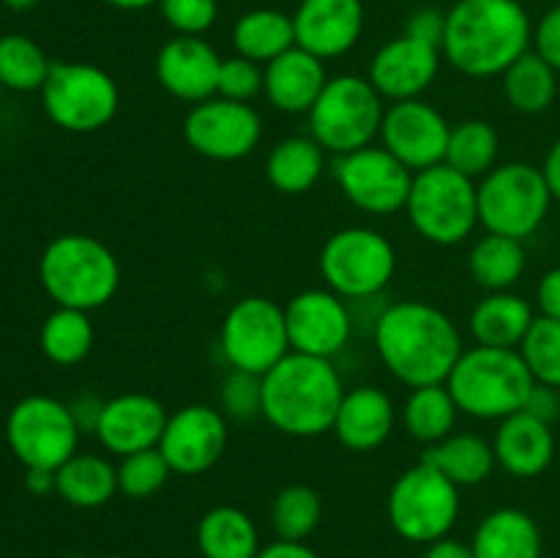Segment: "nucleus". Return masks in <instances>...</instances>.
Masks as SVG:
<instances>
[{
	"mask_svg": "<svg viewBox=\"0 0 560 558\" xmlns=\"http://www.w3.org/2000/svg\"><path fill=\"white\" fill-rule=\"evenodd\" d=\"M457 416L459 408L446 383L413 388L402 405L405 430L427 446L452 435L454 427H457Z\"/></svg>",
	"mask_w": 560,
	"mask_h": 558,
	"instance_id": "35",
	"label": "nucleus"
},
{
	"mask_svg": "<svg viewBox=\"0 0 560 558\" xmlns=\"http://www.w3.org/2000/svg\"><path fill=\"white\" fill-rule=\"evenodd\" d=\"M498 153H501V137H498L495 126L490 120L470 118L452 126L443 164L476 181L498 167Z\"/></svg>",
	"mask_w": 560,
	"mask_h": 558,
	"instance_id": "37",
	"label": "nucleus"
},
{
	"mask_svg": "<svg viewBox=\"0 0 560 558\" xmlns=\"http://www.w3.org/2000/svg\"><path fill=\"white\" fill-rule=\"evenodd\" d=\"M49 69H52V60L31 36H22V33L0 36V85L5 91H42Z\"/></svg>",
	"mask_w": 560,
	"mask_h": 558,
	"instance_id": "38",
	"label": "nucleus"
},
{
	"mask_svg": "<svg viewBox=\"0 0 560 558\" xmlns=\"http://www.w3.org/2000/svg\"><path fill=\"white\" fill-rule=\"evenodd\" d=\"M541 173H545L547 189H550L552 200L560 202V140L552 142V148L547 151L545 164H541Z\"/></svg>",
	"mask_w": 560,
	"mask_h": 558,
	"instance_id": "51",
	"label": "nucleus"
},
{
	"mask_svg": "<svg viewBox=\"0 0 560 558\" xmlns=\"http://www.w3.org/2000/svg\"><path fill=\"white\" fill-rule=\"evenodd\" d=\"M345 392L331 359L290 350L262 375V419L290 438H317L334 427Z\"/></svg>",
	"mask_w": 560,
	"mask_h": 558,
	"instance_id": "3",
	"label": "nucleus"
},
{
	"mask_svg": "<svg viewBox=\"0 0 560 558\" xmlns=\"http://www.w3.org/2000/svg\"><path fill=\"white\" fill-rule=\"evenodd\" d=\"M257 93H262V69H260V63L244 58V55L222 58L217 96L249 104L252 98L257 96Z\"/></svg>",
	"mask_w": 560,
	"mask_h": 558,
	"instance_id": "44",
	"label": "nucleus"
},
{
	"mask_svg": "<svg viewBox=\"0 0 560 558\" xmlns=\"http://www.w3.org/2000/svg\"><path fill=\"white\" fill-rule=\"evenodd\" d=\"M25 487L33 492V496H47V492H55V470L27 468Z\"/></svg>",
	"mask_w": 560,
	"mask_h": 558,
	"instance_id": "52",
	"label": "nucleus"
},
{
	"mask_svg": "<svg viewBox=\"0 0 560 558\" xmlns=\"http://www.w3.org/2000/svg\"><path fill=\"white\" fill-rule=\"evenodd\" d=\"M326 82V60L306 53L299 44L262 69V93H266L268 104L288 115L310 113Z\"/></svg>",
	"mask_w": 560,
	"mask_h": 558,
	"instance_id": "23",
	"label": "nucleus"
},
{
	"mask_svg": "<svg viewBox=\"0 0 560 558\" xmlns=\"http://www.w3.org/2000/svg\"><path fill=\"white\" fill-rule=\"evenodd\" d=\"M170 463L164 460V454L159 452V446L142 449V452L126 454L118 463V492L142 501V498H151L167 485Z\"/></svg>",
	"mask_w": 560,
	"mask_h": 558,
	"instance_id": "41",
	"label": "nucleus"
},
{
	"mask_svg": "<svg viewBox=\"0 0 560 558\" xmlns=\"http://www.w3.org/2000/svg\"><path fill=\"white\" fill-rule=\"evenodd\" d=\"M405 211L421 239L438 246H457L479 224V186L448 164H435L413 175Z\"/></svg>",
	"mask_w": 560,
	"mask_h": 558,
	"instance_id": "6",
	"label": "nucleus"
},
{
	"mask_svg": "<svg viewBox=\"0 0 560 558\" xmlns=\"http://www.w3.org/2000/svg\"><path fill=\"white\" fill-rule=\"evenodd\" d=\"M364 0H301L293 14L295 44L320 60L348 55L364 33Z\"/></svg>",
	"mask_w": 560,
	"mask_h": 558,
	"instance_id": "19",
	"label": "nucleus"
},
{
	"mask_svg": "<svg viewBox=\"0 0 560 558\" xmlns=\"http://www.w3.org/2000/svg\"><path fill=\"white\" fill-rule=\"evenodd\" d=\"M495 460L506 474L517 479H534L550 468L556 457V435L547 421L536 419L528 410L506 416L492 438Z\"/></svg>",
	"mask_w": 560,
	"mask_h": 558,
	"instance_id": "25",
	"label": "nucleus"
},
{
	"mask_svg": "<svg viewBox=\"0 0 560 558\" xmlns=\"http://www.w3.org/2000/svg\"><path fill=\"white\" fill-rule=\"evenodd\" d=\"M503 93L512 109L523 115H539L552 107L558 96V71L541 58L539 53L528 49L523 58L514 60L503 71Z\"/></svg>",
	"mask_w": 560,
	"mask_h": 558,
	"instance_id": "34",
	"label": "nucleus"
},
{
	"mask_svg": "<svg viewBox=\"0 0 560 558\" xmlns=\"http://www.w3.org/2000/svg\"><path fill=\"white\" fill-rule=\"evenodd\" d=\"M323 520V501L312 487L290 485L271 503V525L279 539L304 542Z\"/></svg>",
	"mask_w": 560,
	"mask_h": 558,
	"instance_id": "39",
	"label": "nucleus"
},
{
	"mask_svg": "<svg viewBox=\"0 0 560 558\" xmlns=\"http://www.w3.org/2000/svg\"><path fill=\"white\" fill-rule=\"evenodd\" d=\"M290 350L317 359H334L342 353L353 334L348 301L328 288H310L295 293L284 304Z\"/></svg>",
	"mask_w": 560,
	"mask_h": 558,
	"instance_id": "18",
	"label": "nucleus"
},
{
	"mask_svg": "<svg viewBox=\"0 0 560 558\" xmlns=\"http://www.w3.org/2000/svg\"><path fill=\"white\" fill-rule=\"evenodd\" d=\"M405 36H413L419 42L432 44V47H443V36H446V11L432 9V5H424V9H416L413 14L405 22Z\"/></svg>",
	"mask_w": 560,
	"mask_h": 558,
	"instance_id": "45",
	"label": "nucleus"
},
{
	"mask_svg": "<svg viewBox=\"0 0 560 558\" xmlns=\"http://www.w3.org/2000/svg\"><path fill=\"white\" fill-rule=\"evenodd\" d=\"M326 170V151L312 135L284 137L266 159L268 184L282 195H304L320 181Z\"/></svg>",
	"mask_w": 560,
	"mask_h": 558,
	"instance_id": "29",
	"label": "nucleus"
},
{
	"mask_svg": "<svg viewBox=\"0 0 560 558\" xmlns=\"http://www.w3.org/2000/svg\"><path fill=\"white\" fill-rule=\"evenodd\" d=\"M3 91H5V88H3V85H0V102H3Z\"/></svg>",
	"mask_w": 560,
	"mask_h": 558,
	"instance_id": "55",
	"label": "nucleus"
},
{
	"mask_svg": "<svg viewBox=\"0 0 560 558\" xmlns=\"http://www.w3.org/2000/svg\"><path fill=\"white\" fill-rule=\"evenodd\" d=\"M534 44V22L520 0H457L446 11L443 58L465 77H501Z\"/></svg>",
	"mask_w": 560,
	"mask_h": 558,
	"instance_id": "2",
	"label": "nucleus"
},
{
	"mask_svg": "<svg viewBox=\"0 0 560 558\" xmlns=\"http://www.w3.org/2000/svg\"><path fill=\"white\" fill-rule=\"evenodd\" d=\"M222 414L235 421L262 416V375L233 370L222 383Z\"/></svg>",
	"mask_w": 560,
	"mask_h": 558,
	"instance_id": "42",
	"label": "nucleus"
},
{
	"mask_svg": "<svg viewBox=\"0 0 560 558\" xmlns=\"http://www.w3.org/2000/svg\"><path fill=\"white\" fill-rule=\"evenodd\" d=\"M397 271V249L372 228H342L320 249V274L328 290L345 301H366L388 288Z\"/></svg>",
	"mask_w": 560,
	"mask_h": 558,
	"instance_id": "9",
	"label": "nucleus"
},
{
	"mask_svg": "<svg viewBox=\"0 0 560 558\" xmlns=\"http://www.w3.org/2000/svg\"><path fill=\"white\" fill-rule=\"evenodd\" d=\"M525 410H528L530 416H536V419L552 425V421L560 416V388L545 386V383H536L534 392H530V397H528V403H525Z\"/></svg>",
	"mask_w": 560,
	"mask_h": 558,
	"instance_id": "47",
	"label": "nucleus"
},
{
	"mask_svg": "<svg viewBox=\"0 0 560 558\" xmlns=\"http://www.w3.org/2000/svg\"><path fill=\"white\" fill-rule=\"evenodd\" d=\"M468 271L470 279L487 293L512 290L525 271L523 241L495 233L481 235L468 255Z\"/></svg>",
	"mask_w": 560,
	"mask_h": 558,
	"instance_id": "33",
	"label": "nucleus"
},
{
	"mask_svg": "<svg viewBox=\"0 0 560 558\" xmlns=\"http://www.w3.org/2000/svg\"><path fill=\"white\" fill-rule=\"evenodd\" d=\"M102 558H126V556H102Z\"/></svg>",
	"mask_w": 560,
	"mask_h": 558,
	"instance_id": "56",
	"label": "nucleus"
},
{
	"mask_svg": "<svg viewBox=\"0 0 560 558\" xmlns=\"http://www.w3.org/2000/svg\"><path fill=\"white\" fill-rule=\"evenodd\" d=\"M536 306L539 315L560 321V266L550 268L536 284Z\"/></svg>",
	"mask_w": 560,
	"mask_h": 558,
	"instance_id": "48",
	"label": "nucleus"
},
{
	"mask_svg": "<svg viewBox=\"0 0 560 558\" xmlns=\"http://www.w3.org/2000/svg\"><path fill=\"white\" fill-rule=\"evenodd\" d=\"M197 547L202 558H257L260 534L244 509L213 507L197 523Z\"/></svg>",
	"mask_w": 560,
	"mask_h": 558,
	"instance_id": "31",
	"label": "nucleus"
},
{
	"mask_svg": "<svg viewBox=\"0 0 560 558\" xmlns=\"http://www.w3.org/2000/svg\"><path fill=\"white\" fill-rule=\"evenodd\" d=\"M459 518V487L421 460L405 470L388 492V520L402 539L416 545L448 536Z\"/></svg>",
	"mask_w": 560,
	"mask_h": 558,
	"instance_id": "10",
	"label": "nucleus"
},
{
	"mask_svg": "<svg viewBox=\"0 0 560 558\" xmlns=\"http://www.w3.org/2000/svg\"><path fill=\"white\" fill-rule=\"evenodd\" d=\"M222 58L202 36H173L156 55V80L170 96L200 104L219 91Z\"/></svg>",
	"mask_w": 560,
	"mask_h": 558,
	"instance_id": "22",
	"label": "nucleus"
},
{
	"mask_svg": "<svg viewBox=\"0 0 560 558\" xmlns=\"http://www.w3.org/2000/svg\"><path fill=\"white\" fill-rule=\"evenodd\" d=\"M446 386L459 414L485 421H503L525 410L536 381L517 348H476L463 350Z\"/></svg>",
	"mask_w": 560,
	"mask_h": 558,
	"instance_id": "4",
	"label": "nucleus"
},
{
	"mask_svg": "<svg viewBox=\"0 0 560 558\" xmlns=\"http://www.w3.org/2000/svg\"><path fill=\"white\" fill-rule=\"evenodd\" d=\"M372 337L383 367L410 388L446 383L465 350L457 323L427 301L388 304Z\"/></svg>",
	"mask_w": 560,
	"mask_h": 558,
	"instance_id": "1",
	"label": "nucleus"
},
{
	"mask_svg": "<svg viewBox=\"0 0 560 558\" xmlns=\"http://www.w3.org/2000/svg\"><path fill=\"white\" fill-rule=\"evenodd\" d=\"M550 202L545 173L536 164H498L479 181V224L487 233L530 239L550 213Z\"/></svg>",
	"mask_w": 560,
	"mask_h": 558,
	"instance_id": "8",
	"label": "nucleus"
},
{
	"mask_svg": "<svg viewBox=\"0 0 560 558\" xmlns=\"http://www.w3.org/2000/svg\"><path fill=\"white\" fill-rule=\"evenodd\" d=\"M397 408L377 386H355L345 392L331 432L350 452H372L394 432Z\"/></svg>",
	"mask_w": 560,
	"mask_h": 558,
	"instance_id": "24",
	"label": "nucleus"
},
{
	"mask_svg": "<svg viewBox=\"0 0 560 558\" xmlns=\"http://www.w3.org/2000/svg\"><path fill=\"white\" fill-rule=\"evenodd\" d=\"M262 137V120L246 102L213 96L191 104L184 118V140L200 156L213 162H238L255 153Z\"/></svg>",
	"mask_w": 560,
	"mask_h": 558,
	"instance_id": "15",
	"label": "nucleus"
},
{
	"mask_svg": "<svg viewBox=\"0 0 560 558\" xmlns=\"http://www.w3.org/2000/svg\"><path fill=\"white\" fill-rule=\"evenodd\" d=\"M383 96L370 77L339 74L328 77L326 88L310 109V135L334 156L361 151L381 135Z\"/></svg>",
	"mask_w": 560,
	"mask_h": 558,
	"instance_id": "7",
	"label": "nucleus"
},
{
	"mask_svg": "<svg viewBox=\"0 0 560 558\" xmlns=\"http://www.w3.org/2000/svg\"><path fill=\"white\" fill-rule=\"evenodd\" d=\"M104 3L118 11H142L151 9V5H159V0H104Z\"/></svg>",
	"mask_w": 560,
	"mask_h": 558,
	"instance_id": "53",
	"label": "nucleus"
},
{
	"mask_svg": "<svg viewBox=\"0 0 560 558\" xmlns=\"http://www.w3.org/2000/svg\"><path fill=\"white\" fill-rule=\"evenodd\" d=\"M257 558H320V556H317L312 547H306L304 542L277 539L271 542V545L262 547V550L257 553Z\"/></svg>",
	"mask_w": 560,
	"mask_h": 558,
	"instance_id": "49",
	"label": "nucleus"
},
{
	"mask_svg": "<svg viewBox=\"0 0 560 558\" xmlns=\"http://www.w3.org/2000/svg\"><path fill=\"white\" fill-rule=\"evenodd\" d=\"M167 416L164 405L151 394H118V397L102 403L93 435L109 454L126 457V454L159 446Z\"/></svg>",
	"mask_w": 560,
	"mask_h": 558,
	"instance_id": "20",
	"label": "nucleus"
},
{
	"mask_svg": "<svg viewBox=\"0 0 560 558\" xmlns=\"http://www.w3.org/2000/svg\"><path fill=\"white\" fill-rule=\"evenodd\" d=\"M55 492L77 509H98L118 492V465L102 454L77 452L55 470Z\"/></svg>",
	"mask_w": 560,
	"mask_h": 558,
	"instance_id": "28",
	"label": "nucleus"
},
{
	"mask_svg": "<svg viewBox=\"0 0 560 558\" xmlns=\"http://www.w3.org/2000/svg\"><path fill=\"white\" fill-rule=\"evenodd\" d=\"M534 53L560 71V3L552 5L534 25Z\"/></svg>",
	"mask_w": 560,
	"mask_h": 558,
	"instance_id": "46",
	"label": "nucleus"
},
{
	"mask_svg": "<svg viewBox=\"0 0 560 558\" xmlns=\"http://www.w3.org/2000/svg\"><path fill=\"white\" fill-rule=\"evenodd\" d=\"M413 175V170L405 167L383 146H366L361 151L345 153L334 164V178L342 195L359 211L375 217L405 211Z\"/></svg>",
	"mask_w": 560,
	"mask_h": 558,
	"instance_id": "14",
	"label": "nucleus"
},
{
	"mask_svg": "<svg viewBox=\"0 0 560 558\" xmlns=\"http://www.w3.org/2000/svg\"><path fill=\"white\" fill-rule=\"evenodd\" d=\"M517 350L536 383L560 388V321L536 315L534 326Z\"/></svg>",
	"mask_w": 560,
	"mask_h": 558,
	"instance_id": "40",
	"label": "nucleus"
},
{
	"mask_svg": "<svg viewBox=\"0 0 560 558\" xmlns=\"http://www.w3.org/2000/svg\"><path fill=\"white\" fill-rule=\"evenodd\" d=\"M38 279L58 306L93 312L118 293L120 263L96 235L63 233L42 252Z\"/></svg>",
	"mask_w": 560,
	"mask_h": 558,
	"instance_id": "5",
	"label": "nucleus"
},
{
	"mask_svg": "<svg viewBox=\"0 0 560 558\" xmlns=\"http://www.w3.org/2000/svg\"><path fill=\"white\" fill-rule=\"evenodd\" d=\"M219 348L233 370L266 375L290 353L284 306L268 295L235 301L219 328Z\"/></svg>",
	"mask_w": 560,
	"mask_h": 558,
	"instance_id": "13",
	"label": "nucleus"
},
{
	"mask_svg": "<svg viewBox=\"0 0 560 558\" xmlns=\"http://www.w3.org/2000/svg\"><path fill=\"white\" fill-rule=\"evenodd\" d=\"M93 323L88 312L69 310V306H55L42 323L38 332V345L42 353L58 367H74L91 353L93 348Z\"/></svg>",
	"mask_w": 560,
	"mask_h": 558,
	"instance_id": "36",
	"label": "nucleus"
},
{
	"mask_svg": "<svg viewBox=\"0 0 560 558\" xmlns=\"http://www.w3.org/2000/svg\"><path fill=\"white\" fill-rule=\"evenodd\" d=\"M452 124L424 98L392 102L383 113L381 146L413 173L443 164Z\"/></svg>",
	"mask_w": 560,
	"mask_h": 558,
	"instance_id": "17",
	"label": "nucleus"
},
{
	"mask_svg": "<svg viewBox=\"0 0 560 558\" xmlns=\"http://www.w3.org/2000/svg\"><path fill=\"white\" fill-rule=\"evenodd\" d=\"M443 53L413 36H397L383 44L370 63V82L383 98L408 102L435 82Z\"/></svg>",
	"mask_w": 560,
	"mask_h": 558,
	"instance_id": "21",
	"label": "nucleus"
},
{
	"mask_svg": "<svg viewBox=\"0 0 560 558\" xmlns=\"http://www.w3.org/2000/svg\"><path fill=\"white\" fill-rule=\"evenodd\" d=\"M11 11H31L38 0H3Z\"/></svg>",
	"mask_w": 560,
	"mask_h": 558,
	"instance_id": "54",
	"label": "nucleus"
},
{
	"mask_svg": "<svg viewBox=\"0 0 560 558\" xmlns=\"http://www.w3.org/2000/svg\"><path fill=\"white\" fill-rule=\"evenodd\" d=\"M228 449V416L213 405H184L167 416L159 452L173 474L200 476L222 460Z\"/></svg>",
	"mask_w": 560,
	"mask_h": 558,
	"instance_id": "16",
	"label": "nucleus"
},
{
	"mask_svg": "<svg viewBox=\"0 0 560 558\" xmlns=\"http://www.w3.org/2000/svg\"><path fill=\"white\" fill-rule=\"evenodd\" d=\"M44 113L55 126L74 135H91L115 118L120 104L118 85L93 63L60 60L49 69L42 88Z\"/></svg>",
	"mask_w": 560,
	"mask_h": 558,
	"instance_id": "11",
	"label": "nucleus"
},
{
	"mask_svg": "<svg viewBox=\"0 0 560 558\" xmlns=\"http://www.w3.org/2000/svg\"><path fill=\"white\" fill-rule=\"evenodd\" d=\"M534 321L536 312L528 299L512 290H501V293H487L474 306L468 326L476 342L487 348H520Z\"/></svg>",
	"mask_w": 560,
	"mask_h": 558,
	"instance_id": "26",
	"label": "nucleus"
},
{
	"mask_svg": "<svg viewBox=\"0 0 560 558\" xmlns=\"http://www.w3.org/2000/svg\"><path fill=\"white\" fill-rule=\"evenodd\" d=\"M162 20L175 36H202L219 16V0H159Z\"/></svg>",
	"mask_w": 560,
	"mask_h": 558,
	"instance_id": "43",
	"label": "nucleus"
},
{
	"mask_svg": "<svg viewBox=\"0 0 560 558\" xmlns=\"http://www.w3.org/2000/svg\"><path fill=\"white\" fill-rule=\"evenodd\" d=\"M470 547L476 558H541V531L528 512L503 507L481 520Z\"/></svg>",
	"mask_w": 560,
	"mask_h": 558,
	"instance_id": "27",
	"label": "nucleus"
},
{
	"mask_svg": "<svg viewBox=\"0 0 560 558\" xmlns=\"http://www.w3.org/2000/svg\"><path fill=\"white\" fill-rule=\"evenodd\" d=\"M421 460L441 470L457 487L481 485L485 479H490L498 465L492 443L474 435V432H452L443 441L427 446Z\"/></svg>",
	"mask_w": 560,
	"mask_h": 558,
	"instance_id": "30",
	"label": "nucleus"
},
{
	"mask_svg": "<svg viewBox=\"0 0 560 558\" xmlns=\"http://www.w3.org/2000/svg\"><path fill=\"white\" fill-rule=\"evenodd\" d=\"M80 432L82 427L71 405L47 394L20 399L5 419V441L25 470H58L77 454Z\"/></svg>",
	"mask_w": 560,
	"mask_h": 558,
	"instance_id": "12",
	"label": "nucleus"
},
{
	"mask_svg": "<svg viewBox=\"0 0 560 558\" xmlns=\"http://www.w3.org/2000/svg\"><path fill=\"white\" fill-rule=\"evenodd\" d=\"M233 47L235 55H244L255 63H271L273 58L295 47L293 14L268 5L246 11L233 25Z\"/></svg>",
	"mask_w": 560,
	"mask_h": 558,
	"instance_id": "32",
	"label": "nucleus"
},
{
	"mask_svg": "<svg viewBox=\"0 0 560 558\" xmlns=\"http://www.w3.org/2000/svg\"><path fill=\"white\" fill-rule=\"evenodd\" d=\"M424 558H476V556H474V547L470 545L452 539V536H443V539L427 545Z\"/></svg>",
	"mask_w": 560,
	"mask_h": 558,
	"instance_id": "50",
	"label": "nucleus"
}]
</instances>
